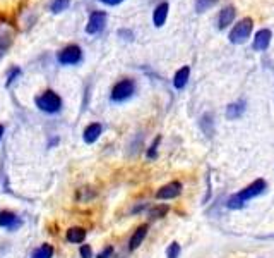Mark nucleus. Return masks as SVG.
<instances>
[{"label":"nucleus","instance_id":"423d86ee","mask_svg":"<svg viewBox=\"0 0 274 258\" xmlns=\"http://www.w3.org/2000/svg\"><path fill=\"white\" fill-rule=\"evenodd\" d=\"M83 61V50L77 45H69L58 53V62L64 65H74Z\"/></svg>","mask_w":274,"mask_h":258},{"label":"nucleus","instance_id":"bb28decb","mask_svg":"<svg viewBox=\"0 0 274 258\" xmlns=\"http://www.w3.org/2000/svg\"><path fill=\"white\" fill-rule=\"evenodd\" d=\"M118 36H124V40H132L134 38V33L130 30H120L118 31Z\"/></svg>","mask_w":274,"mask_h":258},{"label":"nucleus","instance_id":"c756f323","mask_svg":"<svg viewBox=\"0 0 274 258\" xmlns=\"http://www.w3.org/2000/svg\"><path fill=\"white\" fill-rule=\"evenodd\" d=\"M257 239H260V241H264V239H274V234H266V236H257Z\"/></svg>","mask_w":274,"mask_h":258},{"label":"nucleus","instance_id":"aec40b11","mask_svg":"<svg viewBox=\"0 0 274 258\" xmlns=\"http://www.w3.org/2000/svg\"><path fill=\"white\" fill-rule=\"evenodd\" d=\"M69 5H71V0H53L52 5H50V11L53 14H58V12H64Z\"/></svg>","mask_w":274,"mask_h":258},{"label":"nucleus","instance_id":"f257e3e1","mask_svg":"<svg viewBox=\"0 0 274 258\" xmlns=\"http://www.w3.org/2000/svg\"><path fill=\"white\" fill-rule=\"evenodd\" d=\"M135 93V81L130 78H125L120 80L115 86L112 88V93H110V100L115 103H122L127 102L129 98H132Z\"/></svg>","mask_w":274,"mask_h":258},{"label":"nucleus","instance_id":"9d476101","mask_svg":"<svg viewBox=\"0 0 274 258\" xmlns=\"http://www.w3.org/2000/svg\"><path fill=\"white\" fill-rule=\"evenodd\" d=\"M245 110H247V102L245 100H238V102H233L226 107V119L230 121H237L240 119L242 115L245 114Z\"/></svg>","mask_w":274,"mask_h":258},{"label":"nucleus","instance_id":"4468645a","mask_svg":"<svg viewBox=\"0 0 274 258\" xmlns=\"http://www.w3.org/2000/svg\"><path fill=\"white\" fill-rule=\"evenodd\" d=\"M168 212H170L168 203H154L153 207L147 209V217H149L151 220H159L168 215Z\"/></svg>","mask_w":274,"mask_h":258},{"label":"nucleus","instance_id":"7ed1b4c3","mask_svg":"<svg viewBox=\"0 0 274 258\" xmlns=\"http://www.w3.org/2000/svg\"><path fill=\"white\" fill-rule=\"evenodd\" d=\"M36 105L38 109H42L43 112H48V114H55V112H58L62 107V100L60 97L57 95L55 91L48 90L45 91L43 95H40L36 98Z\"/></svg>","mask_w":274,"mask_h":258},{"label":"nucleus","instance_id":"2eb2a0df","mask_svg":"<svg viewBox=\"0 0 274 258\" xmlns=\"http://www.w3.org/2000/svg\"><path fill=\"white\" fill-rule=\"evenodd\" d=\"M101 131H103L101 124H98V122H93V124H89L86 129H84V133H83L84 141H86V143H89V145L94 143L98 138L101 136Z\"/></svg>","mask_w":274,"mask_h":258},{"label":"nucleus","instance_id":"39448f33","mask_svg":"<svg viewBox=\"0 0 274 258\" xmlns=\"http://www.w3.org/2000/svg\"><path fill=\"white\" fill-rule=\"evenodd\" d=\"M182 191H184V184H182L180 181H172L168 182V184H163V186L154 193V198H156V200H165V201L175 200V198L180 196Z\"/></svg>","mask_w":274,"mask_h":258},{"label":"nucleus","instance_id":"a211bd4d","mask_svg":"<svg viewBox=\"0 0 274 258\" xmlns=\"http://www.w3.org/2000/svg\"><path fill=\"white\" fill-rule=\"evenodd\" d=\"M225 207L228 210H242L247 207V203H245L242 198H238V194H231V196H228V200L225 201Z\"/></svg>","mask_w":274,"mask_h":258},{"label":"nucleus","instance_id":"f03ea898","mask_svg":"<svg viewBox=\"0 0 274 258\" xmlns=\"http://www.w3.org/2000/svg\"><path fill=\"white\" fill-rule=\"evenodd\" d=\"M252 30H254V21L250 17H244V19H240L231 28V31L228 34L230 42L235 43V45H242V43H245L250 38Z\"/></svg>","mask_w":274,"mask_h":258},{"label":"nucleus","instance_id":"1a4fd4ad","mask_svg":"<svg viewBox=\"0 0 274 258\" xmlns=\"http://www.w3.org/2000/svg\"><path fill=\"white\" fill-rule=\"evenodd\" d=\"M271 38H273V33H271L269 30L257 31L252 47H254V50H257V52H264V50H267V47H269Z\"/></svg>","mask_w":274,"mask_h":258},{"label":"nucleus","instance_id":"f8f14e48","mask_svg":"<svg viewBox=\"0 0 274 258\" xmlns=\"http://www.w3.org/2000/svg\"><path fill=\"white\" fill-rule=\"evenodd\" d=\"M168 11H170L168 2H161V4H158L156 7H154V11H153V24L154 26L161 28L163 24H165L166 17H168Z\"/></svg>","mask_w":274,"mask_h":258},{"label":"nucleus","instance_id":"393cba45","mask_svg":"<svg viewBox=\"0 0 274 258\" xmlns=\"http://www.w3.org/2000/svg\"><path fill=\"white\" fill-rule=\"evenodd\" d=\"M79 253H81V257H83V258H93V250H91L89 244H83V246H81V250H79Z\"/></svg>","mask_w":274,"mask_h":258},{"label":"nucleus","instance_id":"dca6fc26","mask_svg":"<svg viewBox=\"0 0 274 258\" xmlns=\"http://www.w3.org/2000/svg\"><path fill=\"white\" fill-rule=\"evenodd\" d=\"M199 126L202 129V133L206 134L207 138H211L214 134V115L211 112H206V114L201 117Z\"/></svg>","mask_w":274,"mask_h":258},{"label":"nucleus","instance_id":"5701e85b","mask_svg":"<svg viewBox=\"0 0 274 258\" xmlns=\"http://www.w3.org/2000/svg\"><path fill=\"white\" fill-rule=\"evenodd\" d=\"M15 215L12 212H0V226L2 227H7V226L14 224Z\"/></svg>","mask_w":274,"mask_h":258},{"label":"nucleus","instance_id":"7c9ffc66","mask_svg":"<svg viewBox=\"0 0 274 258\" xmlns=\"http://www.w3.org/2000/svg\"><path fill=\"white\" fill-rule=\"evenodd\" d=\"M2 134H4V128L0 126V138H2Z\"/></svg>","mask_w":274,"mask_h":258},{"label":"nucleus","instance_id":"9b49d317","mask_svg":"<svg viewBox=\"0 0 274 258\" xmlns=\"http://www.w3.org/2000/svg\"><path fill=\"white\" fill-rule=\"evenodd\" d=\"M235 16H237V11H235L233 5H226V7H223V11L219 12V16H218V28L219 30H225V28H228L230 24H233Z\"/></svg>","mask_w":274,"mask_h":258},{"label":"nucleus","instance_id":"ddd939ff","mask_svg":"<svg viewBox=\"0 0 274 258\" xmlns=\"http://www.w3.org/2000/svg\"><path fill=\"white\" fill-rule=\"evenodd\" d=\"M188 78H190V67L188 65H184V67L178 69L175 72V76H173V86H175V90H184L188 83Z\"/></svg>","mask_w":274,"mask_h":258},{"label":"nucleus","instance_id":"c85d7f7f","mask_svg":"<svg viewBox=\"0 0 274 258\" xmlns=\"http://www.w3.org/2000/svg\"><path fill=\"white\" fill-rule=\"evenodd\" d=\"M17 74H19V69L12 71V72H11V76H9V80H7V84H11V83H12V80H14V78L17 76Z\"/></svg>","mask_w":274,"mask_h":258},{"label":"nucleus","instance_id":"6ab92c4d","mask_svg":"<svg viewBox=\"0 0 274 258\" xmlns=\"http://www.w3.org/2000/svg\"><path fill=\"white\" fill-rule=\"evenodd\" d=\"M52 255H53V248L50 244H42V246L34 251L31 258H52Z\"/></svg>","mask_w":274,"mask_h":258},{"label":"nucleus","instance_id":"412c9836","mask_svg":"<svg viewBox=\"0 0 274 258\" xmlns=\"http://www.w3.org/2000/svg\"><path fill=\"white\" fill-rule=\"evenodd\" d=\"M180 253H182V246L177 241L170 243L168 248H166V258H180Z\"/></svg>","mask_w":274,"mask_h":258},{"label":"nucleus","instance_id":"cd10ccee","mask_svg":"<svg viewBox=\"0 0 274 258\" xmlns=\"http://www.w3.org/2000/svg\"><path fill=\"white\" fill-rule=\"evenodd\" d=\"M100 2H103V4H105V5H110V7H113V5L122 4L124 0H100Z\"/></svg>","mask_w":274,"mask_h":258},{"label":"nucleus","instance_id":"0eeeda50","mask_svg":"<svg viewBox=\"0 0 274 258\" xmlns=\"http://www.w3.org/2000/svg\"><path fill=\"white\" fill-rule=\"evenodd\" d=\"M106 26V14L101 11H94L89 16V21L86 24V33L87 34H98L101 33Z\"/></svg>","mask_w":274,"mask_h":258},{"label":"nucleus","instance_id":"6e6552de","mask_svg":"<svg viewBox=\"0 0 274 258\" xmlns=\"http://www.w3.org/2000/svg\"><path fill=\"white\" fill-rule=\"evenodd\" d=\"M147 232H149V224H141L139 227L135 229L134 234H132L130 239H129V250L130 251L137 250V248L144 243V239L147 238Z\"/></svg>","mask_w":274,"mask_h":258},{"label":"nucleus","instance_id":"4be33fe9","mask_svg":"<svg viewBox=\"0 0 274 258\" xmlns=\"http://www.w3.org/2000/svg\"><path fill=\"white\" fill-rule=\"evenodd\" d=\"M159 143H161V136H156V140L151 143V146L147 148L146 152V157L149 160H154L156 157H158V148H159Z\"/></svg>","mask_w":274,"mask_h":258},{"label":"nucleus","instance_id":"f3484780","mask_svg":"<svg viewBox=\"0 0 274 258\" xmlns=\"http://www.w3.org/2000/svg\"><path fill=\"white\" fill-rule=\"evenodd\" d=\"M84 239H86V229L71 227L67 231V241H71V243H83Z\"/></svg>","mask_w":274,"mask_h":258},{"label":"nucleus","instance_id":"b1692460","mask_svg":"<svg viewBox=\"0 0 274 258\" xmlns=\"http://www.w3.org/2000/svg\"><path fill=\"white\" fill-rule=\"evenodd\" d=\"M218 0H195V11L197 12H204L209 7H213Z\"/></svg>","mask_w":274,"mask_h":258},{"label":"nucleus","instance_id":"20e7f679","mask_svg":"<svg viewBox=\"0 0 274 258\" xmlns=\"http://www.w3.org/2000/svg\"><path fill=\"white\" fill-rule=\"evenodd\" d=\"M266 190H267L266 179H256V181H252L250 184H247L244 190L238 191L237 194H238V198H242V200L247 203L248 200H254V198H257L262 193H266Z\"/></svg>","mask_w":274,"mask_h":258},{"label":"nucleus","instance_id":"a878e982","mask_svg":"<svg viewBox=\"0 0 274 258\" xmlns=\"http://www.w3.org/2000/svg\"><path fill=\"white\" fill-rule=\"evenodd\" d=\"M112 255H113V246H106L105 250L98 253V257H96V258H110V257H112Z\"/></svg>","mask_w":274,"mask_h":258}]
</instances>
